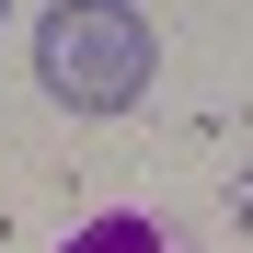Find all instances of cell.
Segmentation results:
<instances>
[{
	"instance_id": "6da1fadb",
	"label": "cell",
	"mask_w": 253,
	"mask_h": 253,
	"mask_svg": "<svg viewBox=\"0 0 253 253\" xmlns=\"http://www.w3.org/2000/svg\"><path fill=\"white\" fill-rule=\"evenodd\" d=\"M150 12L138 0H58L46 23H35V81H46V104L58 115H126V104H150Z\"/></svg>"
},
{
	"instance_id": "7a4b0ae2",
	"label": "cell",
	"mask_w": 253,
	"mask_h": 253,
	"mask_svg": "<svg viewBox=\"0 0 253 253\" xmlns=\"http://www.w3.org/2000/svg\"><path fill=\"white\" fill-rule=\"evenodd\" d=\"M58 253H207V230L173 219V207H92Z\"/></svg>"
},
{
	"instance_id": "3957f363",
	"label": "cell",
	"mask_w": 253,
	"mask_h": 253,
	"mask_svg": "<svg viewBox=\"0 0 253 253\" xmlns=\"http://www.w3.org/2000/svg\"><path fill=\"white\" fill-rule=\"evenodd\" d=\"M0 23H12V0H0Z\"/></svg>"
}]
</instances>
